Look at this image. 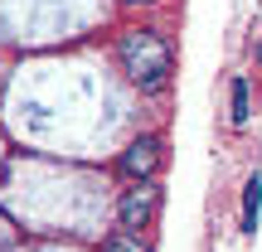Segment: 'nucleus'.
<instances>
[{"mask_svg":"<svg viewBox=\"0 0 262 252\" xmlns=\"http://www.w3.org/2000/svg\"><path fill=\"white\" fill-rule=\"evenodd\" d=\"M122 5H146V0H122Z\"/></svg>","mask_w":262,"mask_h":252,"instance_id":"0eeeda50","label":"nucleus"},{"mask_svg":"<svg viewBox=\"0 0 262 252\" xmlns=\"http://www.w3.org/2000/svg\"><path fill=\"white\" fill-rule=\"evenodd\" d=\"M248 122V83L243 78H233V126Z\"/></svg>","mask_w":262,"mask_h":252,"instance_id":"423d86ee","label":"nucleus"},{"mask_svg":"<svg viewBox=\"0 0 262 252\" xmlns=\"http://www.w3.org/2000/svg\"><path fill=\"white\" fill-rule=\"evenodd\" d=\"M160 136H136L131 146L122 150V160H117V170H122L126 179H150L160 170Z\"/></svg>","mask_w":262,"mask_h":252,"instance_id":"7ed1b4c3","label":"nucleus"},{"mask_svg":"<svg viewBox=\"0 0 262 252\" xmlns=\"http://www.w3.org/2000/svg\"><path fill=\"white\" fill-rule=\"evenodd\" d=\"M257 214H262V175H248V185H243V233H257Z\"/></svg>","mask_w":262,"mask_h":252,"instance_id":"20e7f679","label":"nucleus"},{"mask_svg":"<svg viewBox=\"0 0 262 252\" xmlns=\"http://www.w3.org/2000/svg\"><path fill=\"white\" fill-rule=\"evenodd\" d=\"M117 58H122V73L141 93H160L175 73V54L156 29H126L122 44H117Z\"/></svg>","mask_w":262,"mask_h":252,"instance_id":"f257e3e1","label":"nucleus"},{"mask_svg":"<svg viewBox=\"0 0 262 252\" xmlns=\"http://www.w3.org/2000/svg\"><path fill=\"white\" fill-rule=\"evenodd\" d=\"M160 209V185H150V179H141L136 189H126L122 204H117V218H122V228H146L150 218H156Z\"/></svg>","mask_w":262,"mask_h":252,"instance_id":"f03ea898","label":"nucleus"},{"mask_svg":"<svg viewBox=\"0 0 262 252\" xmlns=\"http://www.w3.org/2000/svg\"><path fill=\"white\" fill-rule=\"evenodd\" d=\"M102 252H150V247L141 243V238H131V233H112L102 243Z\"/></svg>","mask_w":262,"mask_h":252,"instance_id":"39448f33","label":"nucleus"}]
</instances>
